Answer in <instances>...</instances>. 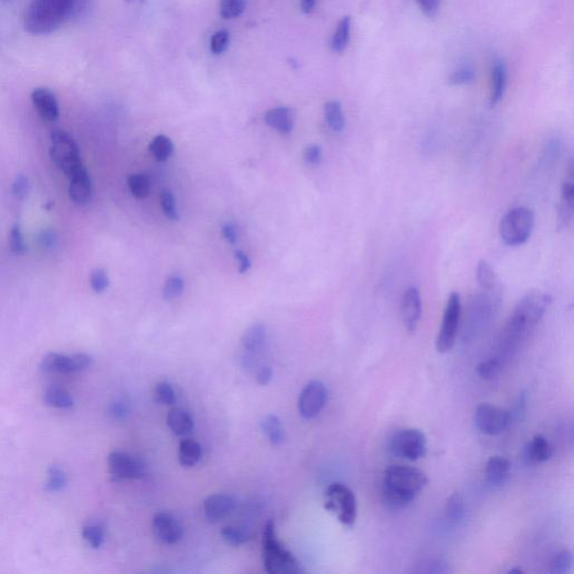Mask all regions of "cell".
<instances>
[{
  "label": "cell",
  "instance_id": "6da1fadb",
  "mask_svg": "<svg viewBox=\"0 0 574 574\" xmlns=\"http://www.w3.org/2000/svg\"><path fill=\"white\" fill-rule=\"evenodd\" d=\"M552 298L545 293L529 292L517 303L501 333V355H513L540 323Z\"/></svg>",
  "mask_w": 574,
  "mask_h": 574
},
{
  "label": "cell",
  "instance_id": "7a4b0ae2",
  "mask_svg": "<svg viewBox=\"0 0 574 574\" xmlns=\"http://www.w3.org/2000/svg\"><path fill=\"white\" fill-rule=\"evenodd\" d=\"M85 0H31L24 16L25 31L32 35H49L69 19L79 15Z\"/></svg>",
  "mask_w": 574,
  "mask_h": 574
},
{
  "label": "cell",
  "instance_id": "3957f363",
  "mask_svg": "<svg viewBox=\"0 0 574 574\" xmlns=\"http://www.w3.org/2000/svg\"><path fill=\"white\" fill-rule=\"evenodd\" d=\"M426 472L406 465H392L383 478L384 503L393 509L408 507L428 485Z\"/></svg>",
  "mask_w": 574,
  "mask_h": 574
},
{
  "label": "cell",
  "instance_id": "277c9868",
  "mask_svg": "<svg viewBox=\"0 0 574 574\" xmlns=\"http://www.w3.org/2000/svg\"><path fill=\"white\" fill-rule=\"evenodd\" d=\"M263 558L266 572L269 574H298L301 568L293 554L283 547L277 538L275 524L267 522L263 534Z\"/></svg>",
  "mask_w": 574,
  "mask_h": 574
},
{
  "label": "cell",
  "instance_id": "5b68a950",
  "mask_svg": "<svg viewBox=\"0 0 574 574\" xmlns=\"http://www.w3.org/2000/svg\"><path fill=\"white\" fill-rule=\"evenodd\" d=\"M534 223V212L529 208L517 207L509 210L499 223L501 241L511 247L524 245L532 234Z\"/></svg>",
  "mask_w": 574,
  "mask_h": 574
},
{
  "label": "cell",
  "instance_id": "8992f818",
  "mask_svg": "<svg viewBox=\"0 0 574 574\" xmlns=\"http://www.w3.org/2000/svg\"><path fill=\"white\" fill-rule=\"evenodd\" d=\"M324 506L339 522L351 527L357 520V500L353 490L344 483H334L325 492Z\"/></svg>",
  "mask_w": 574,
  "mask_h": 574
},
{
  "label": "cell",
  "instance_id": "52a82bcc",
  "mask_svg": "<svg viewBox=\"0 0 574 574\" xmlns=\"http://www.w3.org/2000/svg\"><path fill=\"white\" fill-rule=\"evenodd\" d=\"M49 154L55 165L70 177L83 166L79 147L74 138L65 131H56L51 136Z\"/></svg>",
  "mask_w": 574,
  "mask_h": 574
},
{
  "label": "cell",
  "instance_id": "ba28073f",
  "mask_svg": "<svg viewBox=\"0 0 574 574\" xmlns=\"http://www.w3.org/2000/svg\"><path fill=\"white\" fill-rule=\"evenodd\" d=\"M389 451L401 459L417 461L426 456L428 440L421 430L404 428L396 432L390 438Z\"/></svg>",
  "mask_w": 574,
  "mask_h": 574
},
{
  "label": "cell",
  "instance_id": "9c48e42d",
  "mask_svg": "<svg viewBox=\"0 0 574 574\" xmlns=\"http://www.w3.org/2000/svg\"><path fill=\"white\" fill-rule=\"evenodd\" d=\"M461 318V298L459 293L452 292L448 298L444 309L443 320L437 337V350L439 353H448L456 344L458 329Z\"/></svg>",
  "mask_w": 574,
  "mask_h": 574
},
{
  "label": "cell",
  "instance_id": "30bf717a",
  "mask_svg": "<svg viewBox=\"0 0 574 574\" xmlns=\"http://www.w3.org/2000/svg\"><path fill=\"white\" fill-rule=\"evenodd\" d=\"M511 422L509 410L495 405L483 403L474 410V423L483 434H501Z\"/></svg>",
  "mask_w": 574,
  "mask_h": 574
},
{
  "label": "cell",
  "instance_id": "8fae6325",
  "mask_svg": "<svg viewBox=\"0 0 574 574\" xmlns=\"http://www.w3.org/2000/svg\"><path fill=\"white\" fill-rule=\"evenodd\" d=\"M92 358L87 353H76L67 355L61 353H49L43 358V371L47 373H58V374H74L79 371H85L91 365Z\"/></svg>",
  "mask_w": 574,
  "mask_h": 574
},
{
  "label": "cell",
  "instance_id": "7c38bea8",
  "mask_svg": "<svg viewBox=\"0 0 574 574\" xmlns=\"http://www.w3.org/2000/svg\"><path fill=\"white\" fill-rule=\"evenodd\" d=\"M328 399V389L320 380H312L304 387L300 399L298 410L304 419L318 417L325 406Z\"/></svg>",
  "mask_w": 574,
  "mask_h": 574
},
{
  "label": "cell",
  "instance_id": "4fadbf2b",
  "mask_svg": "<svg viewBox=\"0 0 574 574\" xmlns=\"http://www.w3.org/2000/svg\"><path fill=\"white\" fill-rule=\"evenodd\" d=\"M108 467L110 474L115 481L124 479H140L145 474V467L143 463L131 456L128 453L122 451H115L109 454Z\"/></svg>",
  "mask_w": 574,
  "mask_h": 574
},
{
  "label": "cell",
  "instance_id": "5bb4252c",
  "mask_svg": "<svg viewBox=\"0 0 574 574\" xmlns=\"http://www.w3.org/2000/svg\"><path fill=\"white\" fill-rule=\"evenodd\" d=\"M401 316L405 328L410 333L417 331L422 316V298L419 289L410 286L401 298Z\"/></svg>",
  "mask_w": 574,
  "mask_h": 574
},
{
  "label": "cell",
  "instance_id": "9a60e30c",
  "mask_svg": "<svg viewBox=\"0 0 574 574\" xmlns=\"http://www.w3.org/2000/svg\"><path fill=\"white\" fill-rule=\"evenodd\" d=\"M153 533L161 543L173 545L183 538V527L170 513L156 514L153 520Z\"/></svg>",
  "mask_w": 574,
  "mask_h": 574
},
{
  "label": "cell",
  "instance_id": "2e32d148",
  "mask_svg": "<svg viewBox=\"0 0 574 574\" xmlns=\"http://www.w3.org/2000/svg\"><path fill=\"white\" fill-rule=\"evenodd\" d=\"M32 102H33L37 113L46 122H55L58 118V102L54 92L49 89L36 88L32 92Z\"/></svg>",
  "mask_w": 574,
  "mask_h": 574
},
{
  "label": "cell",
  "instance_id": "e0dca14e",
  "mask_svg": "<svg viewBox=\"0 0 574 574\" xmlns=\"http://www.w3.org/2000/svg\"><path fill=\"white\" fill-rule=\"evenodd\" d=\"M236 507V500L232 496L214 494L203 501V511L210 522H218L228 516Z\"/></svg>",
  "mask_w": 574,
  "mask_h": 574
},
{
  "label": "cell",
  "instance_id": "ac0fdd59",
  "mask_svg": "<svg viewBox=\"0 0 574 574\" xmlns=\"http://www.w3.org/2000/svg\"><path fill=\"white\" fill-rule=\"evenodd\" d=\"M69 179H70L69 193H70L71 200L80 206L88 203L91 199L92 184L85 166L79 168L74 174H71Z\"/></svg>",
  "mask_w": 574,
  "mask_h": 574
},
{
  "label": "cell",
  "instance_id": "d6986e66",
  "mask_svg": "<svg viewBox=\"0 0 574 574\" xmlns=\"http://www.w3.org/2000/svg\"><path fill=\"white\" fill-rule=\"evenodd\" d=\"M553 456V447L543 435H535L524 451V458L529 465H541Z\"/></svg>",
  "mask_w": 574,
  "mask_h": 574
},
{
  "label": "cell",
  "instance_id": "ffe728a7",
  "mask_svg": "<svg viewBox=\"0 0 574 574\" xmlns=\"http://www.w3.org/2000/svg\"><path fill=\"white\" fill-rule=\"evenodd\" d=\"M574 216V184L573 179H566L563 183L560 198L559 214H558V227L559 229H568L572 225Z\"/></svg>",
  "mask_w": 574,
  "mask_h": 574
},
{
  "label": "cell",
  "instance_id": "44dd1931",
  "mask_svg": "<svg viewBox=\"0 0 574 574\" xmlns=\"http://www.w3.org/2000/svg\"><path fill=\"white\" fill-rule=\"evenodd\" d=\"M511 462L500 456H492L486 465L487 483L492 487H500L507 481L511 472Z\"/></svg>",
  "mask_w": 574,
  "mask_h": 574
},
{
  "label": "cell",
  "instance_id": "7402d4cb",
  "mask_svg": "<svg viewBox=\"0 0 574 574\" xmlns=\"http://www.w3.org/2000/svg\"><path fill=\"white\" fill-rule=\"evenodd\" d=\"M507 87V69L504 62L497 60L492 65L490 106L496 107L503 100Z\"/></svg>",
  "mask_w": 574,
  "mask_h": 574
},
{
  "label": "cell",
  "instance_id": "603a6c76",
  "mask_svg": "<svg viewBox=\"0 0 574 574\" xmlns=\"http://www.w3.org/2000/svg\"><path fill=\"white\" fill-rule=\"evenodd\" d=\"M265 122L269 127L280 131V134H289L294 126L292 111L286 107L268 110L265 115Z\"/></svg>",
  "mask_w": 574,
  "mask_h": 574
},
{
  "label": "cell",
  "instance_id": "cb8c5ba5",
  "mask_svg": "<svg viewBox=\"0 0 574 574\" xmlns=\"http://www.w3.org/2000/svg\"><path fill=\"white\" fill-rule=\"evenodd\" d=\"M267 340V330L261 323H254L246 329L241 337V344L248 353H258Z\"/></svg>",
  "mask_w": 574,
  "mask_h": 574
},
{
  "label": "cell",
  "instance_id": "d4e9b609",
  "mask_svg": "<svg viewBox=\"0 0 574 574\" xmlns=\"http://www.w3.org/2000/svg\"><path fill=\"white\" fill-rule=\"evenodd\" d=\"M167 424L174 434L181 435V437L191 433L195 428V422L191 415L181 408H173L168 412Z\"/></svg>",
  "mask_w": 574,
  "mask_h": 574
},
{
  "label": "cell",
  "instance_id": "484cf974",
  "mask_svg": "<svg viewBox=\"0 0 574 574\" xmlns=\"http://www.w3.org/2000/svg\"><path fill=\"white\" fill-rule=\"evenodd\" d=\"M202 449L197 441L184 439L181 441L179 448V463L183 467H195L201 459Z\"/></svg>",
  "mask_w": 574,
  "mask_h": 574
},
{
  "label": "cell",
  "instance_id": "4316f807",
  "mask_svg": "<svg viewBox=\"0 0 574 574\" xmlns=\"http://www.w3.org/2000/svg\"><path fill=\"white\" fill-rule=\"evenodd\" d=\"M324 115L327 124L334 133H341L346 126L342 104L337 100L328 101L324 104Z\"/></svg>",
  "mask_w": 574,
  "mask_h": 574
},
{
  "label": "cell",
  "instance_id": "83f0119b",
  "mask_svg": "<svg viewBox=\"0 0 574 574\" xmlns=\"http://www.w3.org/2000/svg\"><path fill=\"white\" fill-rule=\"evenodd\" d=\"M261 426L265 435L274 445H280L285 440L284 428H283L280 419L276 415L269 414L267 417H265L261 421Z\"/></svg>",
  "mask_w": 574,
  "mask_h": 574
},
{
  "label": "cell",
  "instance_id": "f1b7e54d",
  "mask_svg": "<svg viewBox=\"0 0 574 574\" xmlns=\"http://www.w3.org/2000/svg\"><path fill=\"white\" fill-rule=\"evenodd\" d=\"M350 33H351V17L344 16V19H341L338 23L337 28L332 36L331 49L333 52H344L349 43Z\"/></svg>",
  "mask_w": 574,
  "mask_h": 574
},
{
  "label": "cell",
  "instance_id": "f546056e",
  "mask_svg": "<svg viewBox=\"0 0 574 574\" xmlns=\"http://www.w3.org/2000/svg\"><path fill=\"white\" fill-rule=\"evenodd\" d=\"M477 282L481 291L485 292H499L498 278L486 261H479L477 266Z\"/></svg>",
  "mask_w": 574,
  "mask_h": 574
},
{
  "label": "cell",
  "instance_id": "4dcf8cb0",
  "mask_svg": "<svg viewBox=\"0 0 574 574\" xmlns=\"http://www.w3.org/2000/svg\"><path fill=\"white\" fill-rule=\"evenodd\" d=\"M44 401L49 408L67 410L74 406V401L70 393L60 387H49L44 395Z\"/></svg>",
  "mask_w": 574,
  "mask_h": 574
},
{
  "label": "cell",
  "instance_id": "1f68e13d",
  "mask_svg": "<svg viewBox=\"0 0 574 574\" xmlns=\"http://www.w3.org/2000/svg\"><path fill=\"white\" fill-rule=\"evenodd\" d=\"M465 517V501L462 499L461 495L454 492L450 496L445 505V518L451 524H458Z\"/></svg>",
  "mask_w": 574,
  "mask_h": 574
},
{
  "label": "cell",
  "instance_id": "d6a6232c",
  "mask_svg": "<svg viewBox=\"0 0 574 574\" xmlns=\"http://www.w3.org/2000/svg\"><path fill=\"white\" fill-rule=\"evenodd\" d=\"M173 143L164 135L156 136L149 144V151L156 161L165 162L173 154Z\"/></svg>",
  "mask_w": 574,
  "mask_h": 574
},
{
  "label": "cell",
  "instance_id": "836d02e7",
  "mask_svg": "<svg viewBox=\"0 0 574 574\" xmlns=\"http://www.w3.org/2000/svg\"><path fill=\"white\" fill-rule=\"evenodd\" d=\"M221 536L230 545L239 547L250 541L252 534L247 526H225L222 529Z\"/></svg>",
  "mask_w": 574,
  "mask_h": 574
},
{
  "label": "cell",
  "instance_id": "e575fe53",
  "mask_svg": "<svg viewBox=\"0 0 574 574\" xmlns=\"http://www.w3.org/2000/svg\"><path fill=\"white\" fill-rule=\"evenodd\" d=\"M82 536L90 547L99 549L104 541V525L100 522H90L83 527Z\"/></svg>",
  "mask_w": 574,
  "mask_h": 574
},
{
  "label": "cell",
  "instance_id": "d590c367",
  "mask_svg": "<svg viewBox=\"0 0 574 574\" xmlns=\"http://www.w3.org/2000/svg\"><path fill=\"white\" fill-rule=\"evenodd\" d=\"M247 0H220V14L225 19H238L246 10Z\"/></svg>",
  "mask_w": 574,
  "mask_h": 574
},
{
  "label": "cell",
  "instance_id": "8d00e7d4",
  "mask_svg": "<svg viewBox=\"0 0 574 574\" xmlns=\"http://www.w3.org/2000/svg\"><path fill=\"white\" fill-rule=\"evenodd\" d=\"M128 186L131 188V195L137 199H145L149 195V181L145 175L133 174L128 177Z\"/></svg>",
  "mask_w": 574,
  "mask_h": 574
},
{
  "label": "cell",
  "instance_id": "74e56055",
  "mask_svg": "<svg viewBox=\"0 0 574 574\" xmlns=\"http://www.w3.org/2000/svg\"><path fill=\"white\" fill-rule=\"evenodd\" d=\"M476 371L483 379H494L500 373L501 362L499 358H490L488 360H483L477 366Z\"/></svg>",
  "mask_w": 574,
  "mask_h": 574
},
{
  "label": "cell",
  "instance_id": "f35d334b",
  "mask_svg": "<svg viewBox=\"0 0 574 574\" xmlns=\"http://www.w3.org/2000/svg\"><path fill=\"white\" fill-rule=\"evenodd\" d=\"M154 396H155V401L162 405H173L177 401V396H175L173 387L166 382H162L156 385Z\"/></svg>",
  "mask_w": 574,
  "mask_h": 574
},
{
  "label": "cell",
  "instance_id": "ab89813d",
  "mask_svg": "<svg viewBox=\"0 0 574 574\" xmlns=\"http://www.w3.org/2000/svg\"><path fill=\"white\" fill-rule=\"evenodd\" d=\"M67 485V476L62 469L53 465L49 470V481L46 485V490L51 492H60Z\"/></svg>",
  "mask_w": 574,
  "mask_h": 574
},
{
  "label": "cell",
  "instance_id": "60d3db41",
  "mask_svg": "<svg viewBox=\"0 0 574 574\" xmlns=\"http://www.w3.org/2000/svg\"><path fill=\"white\" fill-rule=\"evenodd\" d=\"M573 556L570 551H562L554 558L552 562V572L555 574H565L571 571Z\"/></svg>",
  "mask_w": 574,
  "mask_h": 574
},
{
  "label": "cell",
  "instance_id": "b9f144b4",
  "mask_svg": "<svg viewBox=\"0 0 574 574\" xmlns=\"http://www.w3.org/2000/svg\"><path fill=\"white\" fill-rule=\"evenodd\" d=\"M229 42H230V34L225 30H220L213 34L210 41V49L211 52L214 54H221L225 52V49H228Z\"/></svg>",
  "mask_w": 574,
  "mask_h": 574
},
{
  "label": "cell",
  "instance_id": "7bdbcfd3",
  "mask_svg": "<svg viewBox=\"0 0 574 574\" xmlns=\"http://www.w3.org/2000/svg\"><path fill=\"white\" fill-rule=\"evenodd\" d=\"M161 207L165 216L170 220H179L177 203L173 195L168 190H163L161 193Z\"/></svg>",
  "mask_w": 574,
  "mask_h": 574
},
{
  "label": "cell",
  "instance_id": "ee69618b",
  "mask_svg": "<svg viewBox=\"0 0 574 574\" xmlns=\"http://www.w3.org/2000/svg\"><path fill=\"white\" fill-rule=\"evenodd\" d=\"M183 289H184V282L182 278L179 276H172L165 283L163 295H164L165 300H173L182 294Z\"/></svg>",
  "mask_w": 574,
  "mask_h": 574
},
{
  "label": "cell",
  "instance_id": "f6af8a7d",
  "mask_svg": "<svg viewBox=\"0 0 574 574\" xmlns=\"http://www.w3.org/2000/svg\"><path fill=\"white\" fill-rule=\"evenodd\" d=\"M476 79V72L469 67H460L454 71L449 78V83L452 85H463L472 82Z\"/></svg>",
  "mask_w": 574,
  "mask_h": 574
},
{
  "label": "cell",
  "instance_id": "bcb514c9",
  "mask_svg": "<svg viewBox=\"0 0 574 574\" xmlns=\"http://www.w3.org/2000/svg\"><path fill=\"white\" fill-rule=\"evenodd\" d=\"M90 282H91L92 289L96 293L104 292L109 285V280H108L106 272L104 269H100V268L92 272Z\"/></svg>",
  "mask_w": 574,
  "mask_h": 574
},
{
  "label": "cell",
  "instance_id": "7dc6e473",
  "mask_svg": "<svg viewBox=\"0 0 574 574\" xmlns=\"http://www.w3.org/2000/svg\"><path fill=\"white\" fill-rule=\"evenodd\" d=\"M10 250H12V252H16V254H23V252H25V250H26L24 238H23V234H21V229H19V225L12 227L10 234Z\"/></svg>",
  "mask_w": 574,
  "mask_h": 574
},
{
  "label": "cell",
  "instance_id": "c3c4849f",
  "mask_svg": "<svg viewBox=\"0 0 574 574\" xmlns=\"http://www.w3.org/2000/svg\"><path fill=\"white\" fill-rule=\"evenodd\" d=\"M109 412L110 417H113L115 419H124L128 417V414H129V410H128L127 405L122 401H113L111 404L109 405Z\"/></svg>",
  "mask_w": 574,
  "mask_h": 574
},
{
  "label": "cell",
  "instance_id": "681fc988",
  "mask_svg": "<svg viewBox=\"0 0 574 574\" xmlns=\"http://www.w3.org/2000/svg\"><path fill=\"white\" fill-rule=\"evenodd\" d=\"M304 157H305L309 164H319L320 162H321V157H322L321 147L318 146V145H310V146L307 147V149H305Z\"/></svg>",
  "mask_w": 574,
  "mask_h": 574
},
{
  "label": "cell",
  "instance_id": "f907efd6",
  "mask_svg": "<svg viewBox=\"0 0 574 574\" xmlns=\"http://www.w3.org/2000/svg\"><path fill=\"white\" fill-rule=\"evenodd\" d=\"M419 8L428 17H433L437 15L439 10L440 0H417Z\"/></svg>",
  "mask_w": 574,
  "mask_h": 574
},
{
  "label": "cell",
  "instance_id": "816d5d0a",
  "mask_svg": "<svg viewBox=\"0 0 574 574\" xmlns=\"http://www.w3.org/2000/svg\"><path fill=\"white\" fill-rule=\"evenodd\" d=\"M273 378V371L269 366H261L256 373V380L261 386L268 385Z\"/></svg>",
  "mask_w": 574,
  "mask_h": 574
},
{
  "label": "cell",
  "instance_id": "f5cc1de1",
  "mask_svg": "<svg viewBox=\"0 0 574 574\" xmlns=\"http://www.w3.org/2000/svg\"><path fill=\"white\" fill-rule=\"evenodd\" d=\"M28 188V182L27 179L24 177V175H19L17 179H16L15 182H14V186H12V191L15 193L16 195H19V197H23V195H26V192H27Z\"/></svg>",
  "mask_w": 574,
  "mask_h": 574
},
{
  "label": "cell",
  "instance_id": "db71d44e",
  "mask_svg": "<svg viewBox=\"0 0 574 574\" xmlns=\"http://www.w3.org/2000/svg\"><path fill=\"white\" fill-rule=\"evenodd\" d=\"M234 255H236V258L239 263V272L241 274H245L250 271V267H252V261H250V257L241 250L236 252Z\"/></svg>",
  "mask_w": 574,
  "mask_h": 574
},
{
  "label": "cell",
  "instance_id": "11a10c76",
  "mask_svg": "<svg viewBox=\"0 0 574 574\" xmlns=\"http://www.w3.org/2000/svg\"><path fill=\"white\" fill-rule=\"evenodd\" d=\"M55 243V234L53 231H44L40 237V245L43 248H51Z\"/></svg>",
  "mask_w": 574,
  "mask_h": 574
},
{
  "label": "cell",
  "instance_id": "9f6ffc18",
  "mask_svg": "<svg viewBox=\"0 0 574 574\" xmlns=\"http://www.w3.org/2000/svg\"><path fill=\"white\" fill-rule=\"evenodd\" d=\"M222 234L230 243H236V241H237V234H236V230L231 225H223Z\"/></svg>",
  "mask_w": 574,
  "mask_h": 574
},
{
  "label": "cell",
  "instance_id": "6f0895ef",
  "mask_svg": "<svg viewBox=\"0 0 574 574\" xmlns=\"http://www.w3.org/2000/svg\"><path fill=\"white\" fill-rule=\"evenodd\" d=\"M304 14H311L316 8V0H300Z\"/></svg>",
  "mask_w": 574,
  "mask_h": 574
},
{
  "label": "cell",
  "instance_id": "680465c9",
  "mask_svg": "<svg viewBox=\"0 0 574 574\" xmlns=\"http://www.w3.org/2000/svg\"><path fill=\"white\" fill-rule=\"evenodd\" d=\"M509 573H522V570H520V569H511V571H509Z\"/></svg>",
  "mask_w": 574,
  "mask_h": 574
},
{
  "label": "cell",
  "instance_id": "91938a15",
  "mask_svg": "<svg viewBox=\"0 0 574 574\" xmlns=\"http://www.w3.org/2000/svg\"><path fill=\"white\" fill-rule=\"evenodd\" d=\"M1 1H10V0H1Z\"/></svg>",
  "mask_w": 574,
  "mask_h": 574
}]
</instances>
